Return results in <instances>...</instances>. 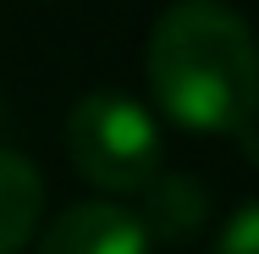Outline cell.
Returning <instances> with one entry per match:
<instances>
[{"mask_svg": "<svg viewBox=\"0 0 259 254\" xmlns=\"http://www.w3.org/2000/svg\"><path fill=\"white\" fill-rule=\"evenodd\" d=\"M149 89L155 105L188 133H232L243 160L254 150V33L226 0H177L149 33Z\"/></svg>", "mask_w": 259, "mask_h": 254, "instance_id": "6da1fadb", "label": "cell"}, {"mask_svg": "<svg viewBox=\"0 0 259 254\" xmlns=\"http://www.w3.org/2000/svg\"><path fill=\"white\" fill-rule=\"evenodd\" d=\"M66 155H72L77 177L94 183L100 194H144L160 177L165 138H160V122L144 100L100 89V94H83L72 105Z\"/></svg>", "mask_w": 259, "mask_h": 254, "instance_id": "7a4b0ae2", "label": "cell"}, {"mask_svg": "<svg viewBox=\"0 0 259 254\" xmlns=\"http://www.w3.org/2000/svg\"><path fill=\"white\" fill-rule=\"evenodd\" d=\"M149 232L144 221L116 199H83L72 210H61L45 238H39V254H149Z\"/></svg>", "mask_w": 259, "mask_h": 254, "instance_id": "3957f363", "label": "cell"}, {"mask_svg": "<svg viewBox=\"0 0 259 254\" xmlns=\"http://www.w3.org/2000/svg\"><path fill=\"white\" fill-rule=\"evenodd\" d=\"M45 215V177L17 150H0V254H22Z\"/></svg>", "mask_w": 259, "mask_h": 254, "instance_id": "277c9868", "label": "cell"}, {"mask_svg": "<svg viewBox=\"0 0 259 254\" xmlns=\"http://www.w3.org/2000/svg\"><path fill=\"white\" fill-rule=\"evenodd\" d=\"M204 188H199V177H188V171H160L155 183L144 188V210H133L138 221H144V232H149V243L165 238V243H188L199 227H204Z\"/></svg>", "mask_w": 259, "mask_h": 254, "instance_id": "5b68a950", "label": "cell"}, {"mask_svg": "<svg viewBox=\"0 0 259 254\" xmlns=\"http://www.w3.org/2000/svg\"><path fill=\"white\" fill-rule=\"evenodd\" d=\"M215 254H259V210L254 204H237L232 210V221L215 238Z\"/></svg>", "mask_w": 259, "mask_h": 254, "instance_id": "8992f818", "label": "cell"}]
</instances>
